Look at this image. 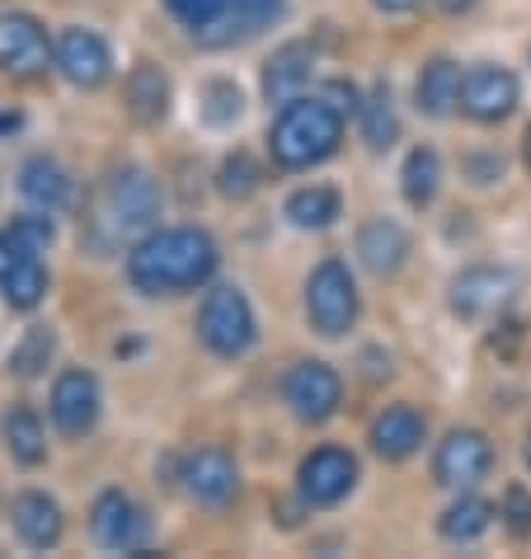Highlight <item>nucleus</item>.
<instances>
[{"instance_id":"obj_1","label":"nucleus","mask_w":531,"mask_h":559,"mask_svg":"<svg viewBox=\"0 0 531 559\" xmlns=\"http://www.w3.org/2000/svg\"><path fill=\"white\" fill-rule=\"evenodd\" d=\"M216 269V245L208 230L175 226V230H155L128 259V277L151 297H169V292H189L198 283H208Z\"/></svg>"},{"instance_id":"obj_2","label":"nucleus","mask_w":531,"mask_h":559,"mask_svg":"<svg viewBox=\"0 0 531 559\" xmlns=\"http://www.w3.org/2000/svg\"><path fill=\"white\" fill-rule=\"evenodd\" d=\"M343 142V114L330 99H292L283 104L273 132H269V146H273V160L283 169H306V165H320L324 155H334Z\"/></svg>"},{"instance_id":"obj_3","label":"nucleus","mask_w":531,"mask_h":559,"mask_svg":"<svg viewBox=\"0 0 531 559\" xmlns=\"http://www.w3.org/2000/svg\"><path fill=\"white\" fill-rule=\"evenodd\" d=\"M198 338L216 357H240L255 344V310H249L245 292H236V287L208 292V301L198 310Z\"/></svg>"},{"instance_id":"obj_4","label":"nucleus","mask_w":531,"mask_h":559,"mask_svg":"<svg viewBox=\"0 0 531 559\" xmlns=\"http://www.w3.org/2000/svg\"><path fill=\"white\" fill-rule=\"evenodd\" d=\"M306 316H310V324H316L320 334H330V338L353 330V320H357V283H353V273L343 269L339 259L320 263V269L310 273Z\"/></svg>"},{"instance_id":"obj_5","label":"nucleus","mask_w":531,"mask_h":559,"mask_svg":"<svg viewBox=\"0 0 531 559\" xmlns=\"http://www.w3.org/2000/svg\"><path fill=\"white\" fill-rule=\"evenodd\" d=\"M90 532H95L104 550H118V555H132L146 546V518L122 489H108L95 499V508H90Z\"/></svg>"},{"instance_id":"obj_6","label":"nucleus","mask_w":531,"mask_h":559,"mask_svg":"<svg viewBox=\"0 0 531 559\" xmlns=\"http://www.w3.org/2000/svg\"><path fill=\"white\" fill-rule=\"evenodd\" d=\"M339 395H343V385L334 377V367H324V362H296L283 381V400L302 424H324L339 409Z\"/></svg>"},{"instance_id":"obj_7","label":"nucleus","mask_w":531,"mask_h":559,"mask_svg":"<svg viewBox=\"0 0 531 559\" xmlns=\"http://www.w3.org/2000/svg\"><path fill=\"white\" fill-rule=\"evenodd\" d=\"M99 418V381L90 371L71 367L61 371L52 385V424L67 432V438H85Z\"/></svg>"},{"instance_id":"obj_8","label":"nucleus","mask_w":531,"mask_h":559,"mask_svg":"<svg viewBox=\"0 0 531 559\" xmlns=\"http://www.w3.org/2000/svg\"><path fill=\"white\" fill-rule=\"evenodd\" d=\"M108 212H114V222L122 230H142L151 226L155 216H161V183H155L146 169H118L114 179H108Z\"/></svg>"},{"instance_id":"obj_9","label":"nucleus","mask_w":531,"mask_h":559,"mask_svg":"<svg viewBox=\"0 0 531 559\" xmlns=\"http://www.w3.org/2000/svg\"><path fill=\"white\" fill-rule=\"evenodd\" d=\"M461 114L475 118V122H498L512 114L518 104V81L504 71V67H475L461 75Z\"/></svg>"},{"instance_id":"obj_10","label":"nucleus","mask_w":531,"mask_h":559,"mask_svg":"<svg viewBox=\"0 0 531 559\" xmlns=\"http://www.w3.org/2000/svg\"><path fill=\"white\" fill-rule=\"evenodd\" d=\"M179 479H184V489H189V499L202 503V508H226L231 499H236V489H240L236 465H231L226 452H216V447L193 452L189 461H184Z\"/></svg>"},{"instance_id":"obj_11","label":"nucleus","mask_w":531,"mask_h":559,"mask_svg":"<svg viewBox=\"0 0 531 559\" xmlns=\"http://www.w3.org/2000/svg\"><path fill=\"white\" fill-rule=\"evenodd\" d=\"M43 67H48V34H43V24L28 20V14H0V71L28 81Z\"/></svg>"},{"instance_id":"obj_12","label":"nucleus","mask_w":531,"mask_h":559,"mask_svg":"<svg viewBox=\"0 0 531 559\" xmlns=\"http://www.w3.org/2000/svg\"><path fill=\"white\" fill-rule=\"evenodd\" d=\"M489 442H484V432H471V428H461V432H451V438L437 447V456H433V475H437V485H447V489H465V485H475V479L489 471Z\"/></svg>"},{"instance_id":"obj_13","label":"nucleus","mask_w":531,"mask_h":559,"mask_svg":"<svg viewBox=\"0 0 531 559\" xmlns=\"http://www.w3.org/2000/svg\"><path fill=\"white\" fill-rule=\"evenodd\" d=\"M357 485V461L339 447H320L302 461V499L306 503H339Z\"/></svg>"},{"instance_id":"obj_14","label":"nucleus","mask_w":531,"mask_h":559,"mask_svg":"<svg viewBox=\"0 0 531 559\" xmlns=\"http://www.w3.org/2000/svg\"><path fill=\"white\" fill-rule=\"evenodd\" d=\"M512 287H518V277L508 269H489V263H480V269H465L457 283H451V306L461 310V316H494V310H504L512 301Z\"/></svg>"},{"instance_id":"obj_15","label":"nucleus","mask_w":531,"mask_h":559,"mask_svg":"<svg viewBox=\"0 0 531 559\" xmlns=\"http://www.w3.org/2000/svg\"><path fill=\"white\" fill-rule=\"evenodd\" d=\"M57 67L71 85L95 90L108 81V67H114V61H108V48L95 28H67V34L57 38Z\"/></svg>"},{"instance_id":"obj_16","label":"nucleus","mask_w":531,"mask_h":559,"mask_svg":"<svg viewBox=\"0 0 531 559\" xmlns=\"http://www.w3.org/2000/svg\"><path fill=\"white\" fill-rule=\"evenodd\" d=\"M310 71H316V57H310L306 43H287V48H278L269 57V67H263V95H269V104L302 99V90L310 85Z\"/></svg>"},{"instance_id":"obj_17","label":"nucleus","mask_w":531,"mask_h":559,"mask_svg":"<svg viewBox=\"0 0 531 559\" xmlns=\"http://www.w3.org/2000/svg\"><path fill=\"white\" fill-rule=\"evenodd\" d=\"M10 522L24 546H34V550H52L61 540V508L48 493H20L10 508Z\"/></svg>"},{"instance_id":"obj_18","label":"nucleus","mask_w":531,"mask_h":559,"mask_svg":"<svg viewBox=\"0 0 531 559\" xmlns=\"http://www.w3.org/2000/svg\"><path fill=\"white\" fill-rule=\"evenodd\" d=\"M122 99H128V114L137 122H146V128H155V122H165L169 114V81L161 67H151V61H137L128 85H122Z\"/></svg>"},{"instance_id":"obj_19","label":"nucleus","mask_w":531,"mask_h":559,"mask_svg":"<svg viewBox=\"0 0 531 559\" xmlns=\"http://www.w3.org/2000/svg\"><path fill=\"white\" fill-rule=\"evenodd\" d=\"M418 442H424V418H418V409H410V405L386 409L377 424H371V447H377L386 461L414 456V452H418Z\"/></svg>"},{"instance_id":"obj_20","label":"nucleus","mask_w":531,"mask_h":559,"mask_svg":"<svg viewBox=\"0 0 531 559\" xmlns=\"http://www.w3.org/2000/svg\"><path fill=\"white\" fill-rule=\"evenodd\" d=\"M20 193H24L28 207L57 212L61 203H67V169H61L57 160H48V155H34V160L20 169Z\"/></svg>"},{"instance_id":"obj_21","label":"nucleus","mask_w":531,"mask_h":559,"mask_svg":"<svg viewBox=\"0 0 531 559\" xmlns=\"http://www.w3.org/2000/svg\"><path fill=\"white\" fill-rule=\"evenodd\" d=\"M418 108H424L428 118H447L451 108H457L461 99V71H457V61H447V57H437L424 67V75H418Z\"/></svg>"},{"instance_id":"obj_22","label":"nucleus","mask_w":531,"mask_h":559,"mask_svg":"<svg viewBox=\"0 0 531 559\" xmlns=\"http://www.w3.org/2000/svg\"><path fill=\"white\" fill-rule=\"evenodd\" d=\"M357 254H363V263L371 273H396L404 254H410V236L396 226V222H371L363 236H357Z\"/></svg>"},{"instance_id":"obj_23","label":"nucleus","mask_w":531,"mask_h":559,"mask_svg":"<svg viewBox=\"0 0 531 559\" xmlns=\"http://www.w3.org/2000/svg\"><path fill=\"white\" fill-rule=\"evenodd\" d=\"M278 14H283V0H231L222 28L212 34L216 48H226V43H240V38H255L259 28H269Z\"/></svg>"},{"instance_id":"obj_24","label":"nucleus","mask_w":531,"mask_h":559,"mask_svg":"<svg viewBox=\"0 0 531 559\" xmlns=\"http://www.w3.org/2000/svg\"><path fill=\"white\" fill-rule=\"evenodd\" d=\"M287 216H292V226H302V230H324L339 216V193L324 189V183L296 189L287 198Z\"/></svg>"},{"instance_id":"obj_25","label":"nucleus","mask_w":531,"mask_h":559,"mask_svg":"<svg viewBox=\"0 0 531 559\" xmlns=\"http://www.w3.org/2000/svg\"><path fill=\"white\" fill-rule=\"evenodd\" d=\"M489 522H494V508L484 499H475V493H461V499L442 512V522H437V526H442L447 540H461V546H465V540H475V536L489 532Z\"/></svg>"},{"instance_id":"obj_26","label":"nucleus","mask_w":531,"mask_h":559,"mask_svg":"<svg viewBox=\"0 0 531 559\" xmlns=\"http://www.w3.org/2000/svg\"><path fill=\"white\" fill-rule=\"evenodd\" d=\"M404 198H410V207H428L433 193H437V179H442V165H437V155L428 146H414L410 155H404Z\"/></svg>"},{"instance_id":"obj_27","label":"nucleus","mask_w":531,"mask_h":559,"mask_svg":"<svg viewBox=\"0 0 531 559\" xmlns=\"http://www.w3.org/2000/svg\"><path fill=\"white\" fill-rule=\"evenodd\" d=\"M5 447H10V456L20 461V465H38L43 452H48V442H43V424H38V414L34 409H10L5 418Z\"/></svg>"},{"instance_id":"obj_28","label":"nucleus","mask_w":531,"mask_h":559,"mask_svg":"<svg viewBox=\"0 0 531 559\" xmlns=\"http://www.w3.org/2000/svg\"><path fill=\"white\" fill-rule=\"evenodd\" d=\"M0 292H5V301L14 310H34L43 301V292H48V273H43V263L28 254V259L14 263L5 277H0Z\"/></svg>"},{"instance_id":"obj_29","label":"nucleus","mask_w":531,"mask_h":559,"mask_svg":"<svg viewBox=\"0 0 531 559\" xmlns=\"http://www.w3.org/2000/svg\"><path fill=\"white\" fill-rule=\"evenodd\" d=\"M357 114H363V136L371 146H390L396 142V132H400V122H396V99H390V90L377 85L367 95V104H357Z\"/></svg>"},{"instance_id":"obj_30","label":"nucleus","mask_w":531,"mask_h":559,"mask_svg":"<svg viewBox=\"0 0 531 559\" xmlns=\"http://www.w3.org/2000/svg\"><path fill=\"white\" fill-rule=\"evenodd\" d=\"M165 10L175 14L189 34H198L202 43H212V34L222 28L226 10H231V0H165Z\"/></svg>"},{"instance_id":"obj_31","label":"nucleus","mask_w":531,"mask_h":559,"mask_svg":"<svg viewBox=\"0 0 531 559\" xmlns=\"http://www.w3.org/2000/svg\"><path fill=\"white\" fill-rule=\"evenodd\" d=\"M52 330L48 324H34V330H28L24 338H20V348L10 353V367L20 371V377H38L43 367H48V357H52Z\"/></svg>"},{"instance_id":"obj_32","label":"nucleus","mask_w":531,"mask_h":559,"mask_svg":"<svg viewBox=\"0 0 531 559\" xmlns=\"http://www.w3.org/2000/svg\"><path fill=\"white\" fill-rule=\"evenodd\" d=\"M10 236L20 245L24 254H48L52 250V216L38 212V216H20V222H10Z\"/></svg>"},{"instance_id":"obj_33","label":"nucleus","mask_w":531,"mask_h":559,"mask_svg":"<svg viewBox=\"0 0 531 559\" xmlns=\"http://www.w3.org/2000/svg\"><path fill=\"white\" fill-rule=\"evenodd\" d=\"M202 118H208L212 128H226V122H236L240 118V90L226 85V81L208 85V95H202Z\"/></svg>"},{"instance_id":"obj_34","label":"nucleus","mask_w":531,"mask_h":559,"mask_svg":"<svg viewBox=\"0 0 531 559\" xmlns=\"http://www.w3.org/2000/svg\"><path fill=\"white\" fill-rule=\"evenodd\" d=\"M255 189H259V169L249 155H236V160L222 165V193L226 198H249Z\"/></svg>"},{"instance_id":"obj_35","label":"nucleus","mask_w":531,"mask_h":559,"mask_svg":"<svg viewBox=\"0 0 531 559\" xmlns=\"http://www.w3.org/2000/svg\"><path fill=\"white\" fill-rule=\"evenodd\" d=\"M504 522H508V532L512 536H531V493L512 485L504 493Z\"/></svg>"},{"instance_id":"obj_36","label":"nucleus","mask_w":531,"mask_h":559,"mask_svg":"<svg viewBox=\"0 0 531 559\" xmlns=\"http://www.w3.org/2000/svg\"><path fill=\"white\" fill-rule=\"evenodd\" d=\"M20 259H28V254L20 250V245H14L10 230H0V277H5V273L14 269V263H20ZM34 259H38V254H34Z\"/></svg>"},{"instance_id":"obj_37","label":"nucleus","mask_w":531,"mask_h":559,"mask_svg":"<svg viewBox=\"0 0 531 559\" xmlns=\"http://www.w3.org/2000/svg\"><path fill=\"white\" fill-rule=\"evenodd\" d=\"M377 5H381L386 14H404V10H414L418 0H377Z\"/></svg>"},{"instance_id":"obj_38","label":"nucleus","mask_w":531,"mask_h":559,"mask_svg":"<svg viewBox=\"0 0 531 559\" xmlns=\"http://www.w3.org/2000/svg\"><path fill=\"white\" fill-rule=\"evenodd\" d=\"M437 5H442V10H451V14H461V10H471L475 0H437Z\"/></svg>"},{"instance_id":"obj_39","label":"nucleus","mask_w":531,"mask_h":559,"mask_svg":"<svg viewBox=\"0 0 531 559\" xmlns=\"http://www.w3.org/2000/svg\"><path fill=\"white\" fill-rule=\"evenodd\" d=\"M522 155H527V165H531V128H527V146H522Z\"/></svg>"},{"instance_id":"obj_40","label":"nucleus","mask_w":531,"mask_h":559,"mask_svg":"<svg viewBox=\"0 0 531 559\" xmlns=\"http://www.w3.org/2000/svg\"><path fill=\"white\" fill-rule=\"evenodd\" d=\"M527 465H531V438H527Z\"/></svg>"}]
</instances>
